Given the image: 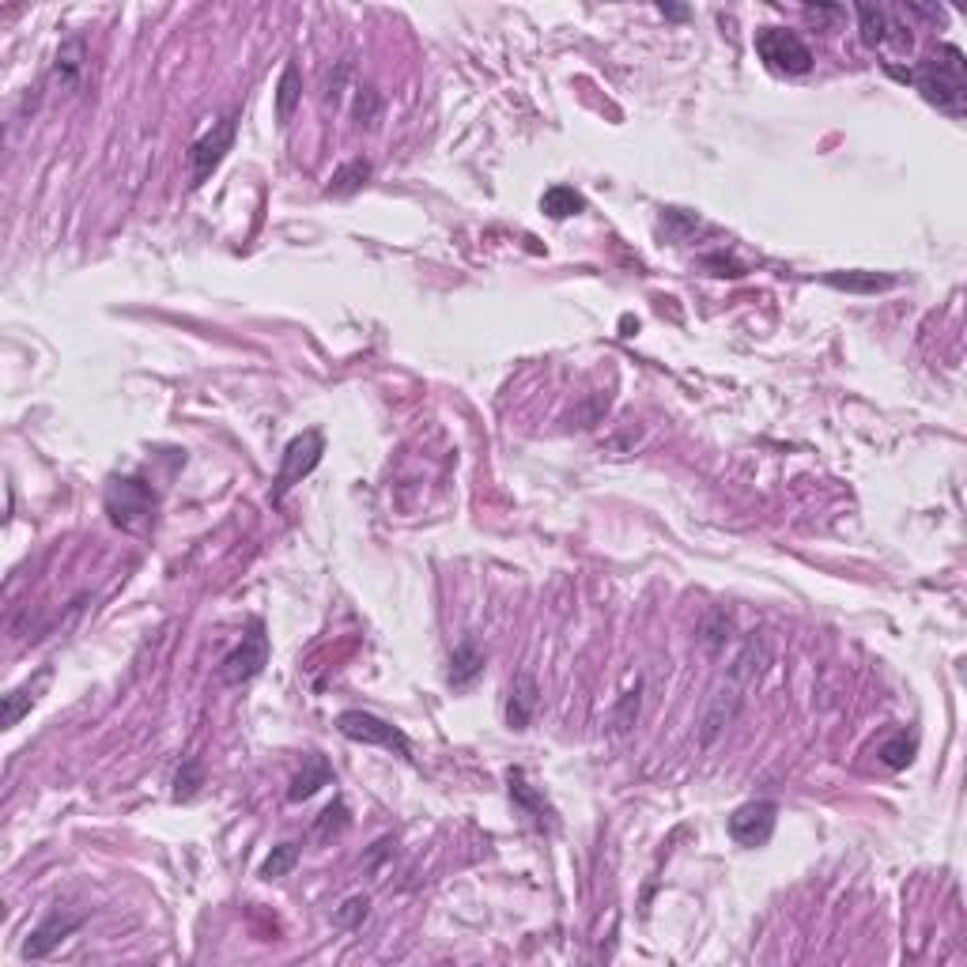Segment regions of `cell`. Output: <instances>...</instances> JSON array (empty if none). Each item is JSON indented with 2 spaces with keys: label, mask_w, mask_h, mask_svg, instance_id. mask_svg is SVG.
I'll list each match as a JSON object with an SVG mask.
<instances>
[{
  "label": "cell",
  "mask_w": 967,
  "mask_h": 967,
  "mask_svg": "<svg viewBox=\"0 0 967 967\" xmlns=\"http://www.w3.org/2000/svg\"><path fill=\"white\" fill-rule=\"evenodd\" d=\"M348 828V805L344 801H333L329 809H325L322 816H318V824H314V839H333V835H340Z\"/></svg>",
  "instance_id": "cell-27"
},
{
  "label": "cell",
  "mask_w": 967,
  "mask_h": 967,
  "mask_svg": "<svg viewBox=\"0 0 967 967\" xmlns=\"http://www.w3.org/2000/svg\"><path fill=\"white\" fill-rule=\"evenodd\" d=\"M756 53L775 72H786V76H801V72L813 68V50L794 31H782V27H764L756 34Z\"/></svg>",
  "instance_id": "cell-7"
},
{
  "label": "cell",
  "mask_w": 967,
  "mask_h": 967,
  "mask_svg": "<svg viewBox=\"0 0 967 967\" xmlns=\"http://www.w3.org/2000/svg\"><path fill=\"white\" fill-rule=\"evenodd\" d=\"M303 99V76H299V65L288 61L284 72H280V84H276V121L288 125L295 118V106Z\"/></svg>",
  "instance_id": "cell-16"
},
{
  "label": "cell",
  "mask_w": 967,
  "mask_h": 967,
  "mask_svg": "<svg viewBox=\"0 0 967 967\" xmlns=\"http://www.w3.org/2000/svg\"><path fill=\"white\" fill-rule=\"evenodd\" d=\"M295 862H299V847H295V843H280V847H272V854L261 862V877H265V881L288 877L291 869H295Z\"/></svg>",
  "instance_id": "cell-25"
},
{
  "label": "cell",
  "mask_w": 967,
  "mask_h": 967,
  "mask_svg": "<svg viewBox=\"0 0 967 967\" xmlns=\"http://www.w3.org/2000/svg\"><path fill=\"white\" fill-rule=\"evenodd\" d=\"M106 510H110L114 526L129 529V533H140V529H148V522H152L155 495L140 480L125 476V480H114L106 488Z\"/></svg>",
  "instance_id": "cell-5"
},
{
  "label": "cell",
  "mask_w": 967,
  "mask_h": 967,
  "mask_svg": "<svg viewBox=\"0 0 967 967\" xmlns=\"http://www.w3.org/2000/svg\"><path fill=\"white\" fill-rule=\"evenodd\" d=\"M767 665H771V643H767L764 631H752V635H745V643H741L737 658H733L730 677L741 680L745 688H756Z\"/></svg>",
  "instance_id": "cell-11"
},
{
  "label": "cell",
  "mask_w": 967,
  "mask_h": 967,
  "mask_svg": "<svg viewBox=\"0 0 967 967\" xmlns=\"http://www.w3.org/2000/svg\"><path fill=\"white\" fill-rule=\"evenodd\" d=\"M367 911H371V900H367V896H352V900H344L337 907L333 922H337L340 930H356L359 922L367 918Z\"/></svg>",
  "instance_id": "cell-28"
},
{
  "label": "cell",
  "mask_w": 967,
  "mask_h": 967,
  "mask_svg": "<svg viewBox=\"0 0 967 967\" xmlns=\"http://www.w3.org/2000/svg\"><path fill=\"white\" fill-rule=\"evenodd\" d=\"M484 673V654L476 643H461L454 654H450V684L454 688H469L476 677Z\"/></svg>",
  "instance_id": "cell-17"
},
{
  "label": "cell",
  "mask_w": 967,
  "mask_h": 967,
  "mask_svg": "<svg viewBox=\"0 0 967 967\" xmlns=\"http://www.w3.org/2000/svg\"><path fill=\"white\" fill-rule=\"evenodd\" d=\"M775 820H779V805L775 801H748L741 809H733L730 816V835L741 847H764L775 835Z\"/></svg>",
  "instance_id": "cell-9"
},
{
  "label": "cell",
  "mask_w": 967,
  "mask_h": 967,
  "mask_svg": "<svg viewBox=\"0 0 967 967\" xmlns=\"http://www.w3.org/2000/svg\"><path fill=\"white\" fill-rule=\"evenodd\" d=\"M541 208L552 216V220H567V216H578V212L586 208V201H582V193H578V189L552 186V189H544Z\"/></svg>",
  "instance_id": "cell-20"
},
{
  "label": "cell",
  "mask_w": 967,
  "mask_h": 967,
  "mask_svg": "<svg viewBox=\"0 0 967 967\" xmlns=\"http://www.w3.org/2000/svg\"><path fill=\"white\" fill-rule=\"evenodd\" d=\"M639 703H643V684L635 680V688H628V692L620 696V703H616V711H612V730L631 733V726L639 722Z\"/></svg>",
  "instance_id": "cell-24"
},
{
  "label": "cell",
  "mask_w": 967,
  "mask_h": 967,
  "mask_svg": "<svg viewBox=\"0 0 967 967\" xmlns=\"http://www.w3.org/2000/svg\"><path fill=\"white\" fill-rule=\"evenodd\" d=\"M903 80L922 91V99L937 106L941 114L949 118H964L967 106V76H964V53L956 46H941L934 57H926L918 68H907L900 72Z\"/></svg>",
  "instance_id": "cell-1"
},
{
  "label": "cell",
  "mask_w": 967,
  "mask_h": 967,
  "mask_svg": "<svg viewBox=\"0 0 967 967\" xmlns=\"http://www.w3.org/2000/svg\"><path fill=\"white\" fill-rule=\"evenodd\" d=\"M748 692H752V688H745L741 680H733L730 673H726V680L711 692L707 707H703V718H699V741H703V745H714V741L737 722V714H741V707H745Z\"/></svg>",
  "instance_id": "cell-6"
},
{
  "label": "cell",
  "mask_w": 967,
  "mask_h": 967,
  "mask_svg": "<svg viewBox=\"0 0 967 967\" xmlns=\"http://www.w3.org/2000/svg\"><path fill=\"white\" fill-rule=\"evenodd\" d=\"M537 703H541L537 677H533V673H518L514 684H510V696H507V726L510 730H529V726H533V714H537Z\"/></svg>",
  "instance_id": "cell-12"
},
{
  "label": "cell",
  "mask_w": 967,
  "mask_h": 967,
  "mask_svg": "<svg viewBox=\"0 0 967 967\" xmlns=\"http://www.w3.org/2000/svg\"><path fill=\"white\" fill-rule=\"evenodd\" d=\"M371 178V163L367 159H352V163H344V167L333 174V182H329V197H352L356 189H363V182Z\"/></svg>",
  "instance_id": "cell-22"
},
{
  "label": "cell",
  "mask_w": 967,
  "mask_h": 967,
  "mask_svg": "<svg viewBox=\"0 0 967 967\" xmlns=\"http://www.w3.org/2000/svg\"><path fill=\"white\" fill-rule=\"evenodd\" d=\"M50 680V673H42V677L34 680V684H23V688H12L8 696H4V730H12V726H19V718L31 711L34 699H38V692H42V684Z\"/></svg>",
  "instance_id": "cell-18"
},
{
  "label": "cell",
  "mask_w": 967,
  "mask_h": 967,
  "mask_svg": "<svg viewBox=\"0 0 967 967\" xmlns=\"http://www.w3.org/2000/svg\"><path fill=\"white\" fill-rule=\"evenodd\" d=\"M84 61H87V42H84V38H80V34L65 38V42H61V50H57V57H53L50 84H57L61 91H72V87L80 84V76H84Z\"/></svg>",
  "instance_id": "cell-13"
},
{
  "label": "cell",
  "mask_w": 967,
  "mask_h": 967,
  "mask_svg": "<svg viewBox=\"0 0 967 967\" xmlns=\"http://www.w3.org/2000/svg\"><path fill=\"white\" fill-rule=\"evenodd\" d=\"M337 730L344 733L348 741H356V745H378V748H386V752H393V756L412 760V741H408L397 726H390L386 718H378V714H371V711L337 714Z\"/></svg>",
  "instance_id": "cell-2"
},
{
  "label": "cell",
  "mask_w": 967,
  "mask_h": 967,
  "mask_svg": "<svg viewBox=\"0 0 967 967\" xmlns=\"http://www.w3.org/2000/svg\"><path fill=\"white\" fill-rule=\"evenodd\" d=\"M265 665H269V635H265V624L261 620H250L246 631H242V639H238V646L220 662V680L235 688V684L254 680Z\"/></svg>",
  "instance_id": "cell-3"
},
{
  "label": "cell",
  "mask_w": 967,
  "mask_h": 967,
  "mask_svg": "<svg viewBox=\"0 0 967 967\" xmlns=\"http://www.w3.org/2000/svg\"><path fill=\"white\" fill-rule=\"evenodd\" d=\"M915 752H918V741H915V733H907V730H896L888 741L881 745V764L884 767H892V771H903V767L911 764L915 760Z\"/></svg>",
  "instance_id": "cell-23"
},
{
  "label": "cell",
  "mask_w": 967,
  "mask_h": 967,
  "mask_svg": "<svg viewBox=\"0 0 967 967\" xmlns=\"http://www.w3.org/2000/svg\"><path fill=\"white\" fill-rule=\"evenodd\" d=\"M235 129H238V118L235 114H227V118L216 121V125L189 148V186L197 189L212 178V170L220 167L223 155L231 152V144H235Z\"/></svg>",
  "instance_id": "cell-8"
},
{
  "label": "cell",
  "mask_w": 967,
  "mask_h": 967,
  "mask_svg": "<svg viewBox=\"0 0 967 967\" xmlns=\"http://www.w3.org/2000/svg\"><path fill=\"white\" fill-rule=\"evenodd\" d=\"M805 16H809V19H835V16H839V8H813V4H805Z\"/></svg>",
  "instance_id": "cell-30"
},
{
  "label": "cell",
  "mask_w": 967,
  "mask_h": 967,
  "mask_svg": "<svg viewBox=\"0 0 967 967\" xmlns=\"http://www.w3.org/2000/svg\"><path fill=\"white\" fill-rule=\"evenodd\" d=\"M325 454V439L322 431H303L284 446V458H280V473H276V484H272V503H280L284 495L303 480L306 473L318 469V461Z\"/></svg>",
  "instance_id": "cell-4"
},
{
  "label": "cell",
  "mask_w": 967,
  "mask_h": 967,
  "mask_svg": "<svg viewBox=\"0 0 967 967\" xmlns=\"http://www.w3.org/2000/svg\"><path fill=\"white\" fill-rule=\"evenodd\" d=\"M730 635H733V616L726 609H711L703 616V624H699V643H703V650L718 654Z\"/></svg>",
  "instance_id": "cell-21"
},
{
  "label": "cell",
  "mask_w": 967,
  "mask_h": 967,
  "mask_svg": "<svg viewBox=\"0 0 967 967\" xmlns=\"http://www.w3.org/2000/svg\"><path fill=\"white\" fill-rule=\"evenodd\" d=\"M356 125L359 129H374L378 125V118H382V99H378V91L374 87H356Z\"/></svg>",
  "instance_id": "cell-26"
},
{
  "label": "cell",
  "mask_w": 967,
  "mask_h": 967,
  "mask_svg": "<svg viewBox=\"0 0 967 967\" xmlns=\"http://www.w3.org/2000/svg\"><path fill=\"white\" fill-rule=\"evenodd\" d=\"M854 16L862 23V42H866L869 50H877V46L888 42V19L892 16L884 8H877V4H854Z\"/></svg>",
  "instance_id": "cell-19"
},
{
  "label": "cell",
  "mask_w": 967,
  "mask_h": 967,
  "mask_svg": "<svg viewBox=\"0 0 967 967\" xmlns=\"http://www.w3.org/2000/svg\"><path fill=\"white\" fill-rule=\"evenodd\" d=\"M662 12H665V16H673V19H684V16H688L684 8H673V4H662Z\"/></svg>",
  "instance_id": "cell-31"
},
{
  "label": "cell",
  "mask_w": 967,
  "mask_h": 967,
  "mask_svg": "<svg viewBox=\"0 0 967 967\" xmlns=\"http://www.w3.org/2000/svg\"><path fill=\"white\" fill-rule=\"evenodd\" d=\"M824 284L835 291H854V295H877V291L892 288L896 284V276H888V272H828L824 276Z\"/></svg>",
  "instance_id": "cell-15"
},
{
  "label": "cell",
  "mask_w": 967,
  "mask_h": 967,
  "mask_svg": "<svg viewBox=\"0 0 967 967\" xmlns=\"http://www.w3.org/2000/svg\"><path fill=\"white\" fill-rule=\"evenodd\" d=\"M204 782V771L193 760H189L178 775H174V801H189L193 794H197V786Z\"/></svg>",
  "instance_id": "cell-29"
},
{
  "label": "cell",
  "mask_w": 967,
  "mask_h": 967,
  "mask_svg": "<svg viewBox=\"0 0 967 967\" xmlns=\"http://www.w3.org/2000/svg\"><path fill=\"white\" fill-rule=\"evenodd\" d=\"M84 926V915H68V911H50V915L42 918L38 926L31 930V937H27V945H23V956L27 960H42V956H50L65 937H72L76 930Z\"/></svg>",
  "instance_id": "cell-10"
},
{
  "label": "cell",
  "mask_w": 967,
  "mask_h": 967,
  "mask_svg": "<svg viewBox=\"0 0 967 967\" xmlns=\"http://www.w3.org/2000/svg\"><path fill=\"white\" fill-rule=\"evenodd\" d=\"M333 782V767H329V760L325 756H306V767L295 775V782H291V790H288V801H306V798H314L322 786H329Z\"/></svg>",
  "instance_id": "cell-14"
}]
</instances>
